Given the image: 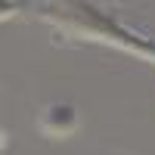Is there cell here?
I'll list each match as a JSON object with an SVG mask.
<instances>
[{"mask_svg":"<svg viewBox=\"0 0 155 155\" xmlns=\"http://www.w3.org/2000/svg\"><path fill=\"white\" fill-rule=\"evenodd\" d=\"M47 19H53L62 31H78L81 37H99V41L118 44L124 50H130V53L155 62V44L152 41H143V37L118 28L106 12H99L96 6H90L87 0H62V6L50 9Z\"/></svg>","mask_w":155,"mask_h":155,"instance_id":"1","label":"cell"},{"mask_svg":"<svg viewBox=\"0 0 155 155\" xmlns=\"http://www.w3.org/2000/svg\"><path fill=\"white\" fill-rule=\"evenodd\" d=\"M37 124H41V130L47 137H68L78 127V112H74V106H68V102H53V106H47L41 112Z\"/></svg>","mask_w":155,"mask_h":155,"instance_id":"2","label":"cell"},{"mask_svg":"<svg viewBox=\"0 0 155 155\" xmlns=\"http://www.w3.org/2000/svg\"><path fill=\"white\" fill-rule=\"evenodd\" d=\"M19 12V0H0V19H9Z\"/></svg>","mask_w":155,"mask_h":155,"instance_id":"3","label":"cell"},{"mask_svg":"<svg viewBox=\"0 0 155 155\" xmlns=\"http://www.w3.org/2000/svg\"><path fill=\"white\" fill-rule=\"evenodd\" d=\"M3 143H6V137H3V130H0V146H3Z\"/></svg>","mask_w":155,"mask_h":155,"instance_id":"4","label":"cell"}]
</instances>
